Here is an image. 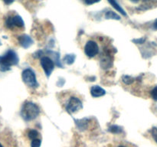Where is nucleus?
Returning a JSON list of instances; mask_svg holds the SVG:
<instances>
[{"mask_svg": "<svg viewBox=\"0 0 157 147\" xmlns=\"http://www.w3.org/2000/svg\"><path fill=\"white\" fill-rule=\"evenodd\" d=\"M151 134L153 136V139L155 140V142L157 143V128L156 127H153L151 130Z\"/></svg>", "mask_w": 157, "mask_h": 147, "instance_id": "a211bd4d", "label": "nucleus"}, {"mask_svg": "<svg viewBox=\"0 0 157 147\" xmlns=\"http://www.w3.org/2000/svg\"><path fill=\"white\" fill-rule=\"evenodd\" d=\"M15 1V0H3V2H4L5 3H6V5H10L12 4L13 2Z\"/></svg>", "mask_w": 157, "mask_h": 147, "instance_id": "412c9836", "label": "nucleus"}, {"mask_svg": "<svg viewBox=\"0 0 157 147\" xmlns=\"http://www.w3.org/2000/svg\"><path fill=\"white\" fill-rule=\"evenodd\" d=\"M41 144V140L38 138L37 139H33L32 140V142H31V147H40Z\"/></svg>", "mask_w": 157, "mask_h": 147, "instance_id": "dca6fc26", "label": "nucleus"}, {"mask_svg": "<svg viewBox=\"0 0 157 147\" xmlns=\"http://www.w3.org/2000/svg\"><path fill=\"white\" fill-rule=\"evenodd\" d=\"M109 132L113 134H121L123 132V129L117 125H112L109 127Z\"/></svg>", "mask_w": 157, "mask_h": 147, "instance_id": "f8f14e48", "label": "nucleus"}, {"mask_svg": "<svg viewBox=\"0 0 157 147\" xmlns=\"http://www.w3.org/2000/svg\"><path fill=\"white\" fill-rule=\"evenodd\" d=\"M75 58H76V56H75V55H67L64 56V61L67 64L71 65V64H72L74 62H75Z\"/></svg>", "mask_w": 157, "mask_h": 147, "instance_id": "ddd939ff", "label": "nucleus"}, {"mask_svg": "<svg viewBox=\"0 0 157 147\" xmlns=\"http://www.w3.org/2000/svg\"><path fill=\"white\" fill-rule=\"evenodd\" d=\"M105 18L107 19H113V20H121V16L116 12H113V11H108L106 12Z\"/></svg>", "mask_w": 157, "mask_h": 147, "instance_id": "9b49d317", "label": "nucleus"}, {"mask_svg": "<svg viewBox=\"0 0 157 147\" xmlns=\"http://www.w3.org/2000/svg\"><path fill=\"white\" fill-rule=\"evenodd\" d=\"M136 44H143V43L145 41V38H138V39H135L133 40Z\"/></svg>", "mask_w": 157, "mask_h": 147, "instance_id": "aec40b11", "label": "nucleus"}, {"mask_svg": "<svg viewBox=\"0 0 157 147\" xmlns=\"http://www.w3.org/2000/svg\"><path fill=\"white\" fill-rule=\"evenodd\" d=\"M90 94L93 97H100L104 96L106 94V91L100 86L94 85L90 88Z\"/></svg>", "mask_w": 157, "mask_h": 147, "instance_id": "1a4fd4ad", "label": "nucleus"}, {"mask_svg": "<svg viewBox=\"0 0 157 147\" xmlns=\"http://www.w3.org/2000/svg\"><path fill=\"white\" fill-rule=\"evenodd\" d=\"M153 28H154L155 29H157V19L155 21L154 24H153Z\"/></svg>", "mask_w": 157, "mask_h": 147, "instance_id": "4be33fe9", "label": "nucleus"}, {"mask_svg": "<svg viewBox=\"0 0 157 147\" xmlns=\"http://www.w3.org/2000/svg\"><path fill=\"white\" fill-rule=\"evenodd\" d=\"M107 1H108V2L110 3L112 6H113V9H116L117 12H121V13L123 15H124V16H127V12H126L125 10L123 9L122 6H120L119 3L117 2V0H107Z\"/></svg>", "mask_w": 157, "mask_h": 147, "instance_id": "9d476101", "label": "nucleus"}, {"mask_svg": "<svg viewBox=\"0 0 157 147\" xmlns=\"http://www.w3.org/2000/svg\"><path fill=\"white\" fill-rule=\"evenodd\" d=\"M40 113V109L36 104L27 101L22 106L21 116L25 121H32L38 117Z\"/></svg>", "mask_w": 157, "mask_h": 147, "instance_id": "f03ea898", "label": "nucleus"}, {"mask_svg": "<svg viewBox=\"0 0 157 147\" xmlns=\"http://www.w3.org/2000/svg\"><path fill=\"white\" fill-rule=\"evenodd\" d=\"M21 78H22L23 82L29 87L36 88L38 87L36 75L31 68H26L23 70L22 74H21Z\"/></svg>", "mask_w": 157, "mask_h": 147, "instance_id": "7ed1b4c3", "label": "nucleus"}, {"mask_svg": "<svg viewBox=\"0 0 157 147\" xmlns=\"http://www.w3.org/2000/svg\"><path fill=\"white\" fill-rule=\"evenodd\" d=\"M38 135H39V133H38V132L36 130H31L29 132V133H28V136H29V139H32V140L37 139V138L38 137Z\"/></svg>", "mask_w": 157, "mask_h": 147, "instance_id": "4468645a", "label": "nucleus"}, {"mask_svg": "<svg viewBox=\"0 0 157 147\" xmlns=\"http://www.w3.org/2000/svg\"><path fill=\"white\" fill-rule=\"evenodd\" d=\"M83 104L81 100L77 96H71L65 106V110L67 113H74L82 109Z\"/></svg>", "mask_w": 157, "mask_h": 147, "instance_id": "39448f33", "label": "nucleus"}, {"mask_svg": "<svg viewBox=\"0 0 157 147\" xmlns=\"http://www.w3.org/2000/svg\"><path fill=\"white\" fill-rule=\"evenodd\" d=\"M40 64L47 77H49L55 69V62L53 60L51 59L49 57H41L40 60Z\"/></svg>", "mask_w": 157, "mask_h": 147, "instance_id": "423d86ee", "label": "nucleus"}, {"mask_svg": "<svg viewBox=\"0 0 157 147\" xmlns=\"http://www.w3.org/2000/svg\"><path fill=\"white\" fill-rule=\"evenodd\" d=\"M18 61L19 58L16 52L13 50H8L0 56V70L2 72L9 70L12 66L17 65Z\"/></svg>", "mask_w": 157, "mask_h": 147, "instance_id": "f257e3e1", "label": "nucleus"}, {"mask_svg": "<svg viewBox=\"0 0 157 147\" xmlns=\"http://www.w3.org/2000/svg\"><path fill=\"white\" fill-rule=\"evenodd\" d=\"M101 0H84V2H85V4L87 5H93L94 3L99 2Z\"/></svg>", "mask_w": 157, "mask_h": 147, "instance_id": "6ab92c4d", "label": "nucleus"}, {"mask_svg": "<svg viewBox=\"0 0 157 147\" xmlns=\"http://www.w3.org/2000/svg\"><path fill=\"white\" fill-rule=\"evenodd\" d=\"M84 53L88 58H92L99 53V46L98 43L93 40L87 41L84 46Z\"/></svg>", "mask_w": 157, "mask_h": 147, "instance_id": "0eeeda50", "label": "nucleus"}, {"mask_svg": "<svg viewBox=\"0 0 157 147\" xmlns=\"http://www.w3.org/2000/svg\"><path fill=\"white\" fill-rule=\"evenodd\" d=\"M150 94H151L152 98H153L154 100L157 101V86H156V87H155L154 88L151 90V93H150Z\"/></svg>", "mask_w": 157, "mask_h": 147, "instance_id": "f3484780", "label": "nucleus"}, {"mask_svg": "<svg viewBox=\"0 0 157 147\" xmlns=\"http://www.w3.org/2000/svg\"><path fill=\"white\" fill-rule=\"evenodd\" d=\"M0 45H2V43H1V41H0Z\"/></svg>", "mask_w": 157, "mask_h": 147, "instance_id": "a878e982", "label": "nucleus"}, {"mask_svg": "<svg viewBox=\"0 0 157 147\" xmlns=\"http://www.w3.org/2000/svg\"><path fill=\"white\" fill-rule=\"evenodd\" d=\"M5 24L9 29L22 28L25 26V23L21 16L18 15L9 16L6 19Z\"/></svg>", "mask_w": 157, "mask_h": 147, "instance_id": "20e7f679", "label": "nucleus"}, {"mask_svg": "<svg viewBox=\"0 0 157 147\" xmlns=\"http://www.w3.org/2000/svg\"><path fill=\"white\" fill-rule=\"evenodd\" d=\"M0 147H4V146H3V145H2V144H1V143H0Z\"/></svg>", "mask_w": 157, "mask_h": 147, "instance_id": "393cba45", "label": "nucleus"}, {"mask_svg": "<svg viewBox=\"0 0 157 147\" xmlns=\"http://www.w3.org/2000/svg\"><path fill=\"white\" fill-rule=\"evenodd\" d=\"M134 81H135L134 78H133L130 76H127V75H126V76L123 77V81H124V84H127V85H130V84H132L133 82H134Z\"/></svg>", "mask_w": 157, "mask_h": 147, "instance_id": "2eb2a0df", "label": "nucleus"}, {"mask_svg": "<svg viewBox=\"0 0 157 147\" xmlns=\"http://www.w3.org/2000/svg\"><path fill=\"white\" fill-rule=\"evenodd\" d=\"M131 2H137L138 1H140V0H130Z\"/></svg>", "mask_w": 157, "mask_h": 147, "instance_id": "5701e85b", "label": "nucleus"}, {"mask_svg": "<svg viewBox=\"0 0 157 147\" xmlns=\"http://www.w3.org/2000/svg\"><path fill=\"white\" fill-rule=\"evenodd\" d=\"M118 147H127V146H124V145H119Z\"/></svg>", "mask_w": 157, "mask_h": 147, "instance_id": "b1692460", "label": "nucleus"}, {"mask_svg": "<svg viewBox=\"0 0 157 147\" xmlns=\"http://www.w3.org/2000/svg\"><path fill=\"white\" fill-rule=\"evenodd\" d=\"M18 43L24 48H29L33 44V40L27 35H22L18 38Z\"/></svg>", "mask_w": 157, "mask_h": 147, "instance_id": "6e6552de", "label": "nucleus"}]
</instances>
